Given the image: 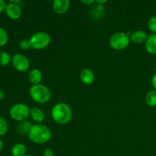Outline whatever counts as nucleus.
<instances>
[{"instance_id": "1", "label": "nucleus", "mask_w": 156, "mask_h": 156, "mask_svg": "<svg viewBox=\"0 0 156 156\" xmlns=\"http://www.w3.org/2000/svg\"><path fill=\"white\" fill-rule=\"evenodd\" d=\"M27 136L33 143L36 144H44L50 141L52 133L48 126L41 123H37L32 125Z\"/></svg>"}, {"instance_id": "2", "label": "nucleus", "mask_w": 156, "mask_h": 156, "mask_svg": "<svg viewBox=\"0 0 156 156\" xmlns=\"http://www.w3.org/2000/svg\"><path fill=\"white\" fill-rule=\"evenodd\" d=\"M53 120L58 124L68 123L73 117V111L66 103H57L53 106L51 111Z\"/></svg>"}, {"instance_id": "3", "label": "nucleus", "mask_w": 156, "mask_h": 156, "mask_svg": "<svg viewBox=\"0 0 156 156\" xmlns=\"http://www.w3.org/2000/svg\"><path fill=\"white\" fill-rule=\"evenodd\" d=\"M29 94L32 100L39 104L47 103L51 97L50 89L42 84L32 85L29 89Z\"/></svg>"}, {"instance_id": "4", "label": "nucleus", "mask_w": 156, "mask_h": 156, "mask_svg": "<svg viewBox=\"0 0 156 156\" xmlns=\"http://www.w3.org/2000/svg\"><path fill=\"white\" fill-rule=\"evenodd\" d=\"M50 36L47 32L40 31L34 34L29 39L30 47L32 49L36 50H43L46 48L50 44Z\"/></svg>"}, {"instance_id": "5", "label": "nucleus", "mask_w": 156, "mask_h": 156, "mask_svg": "<svg viewBox=\"0 0 156 156\" xmlns=\"http://www.w3.org/2000/svg\"><path fill=\"white\" fill-rule=\"evenodd\" d=\"M130 37L124 32H117L111 35L109 44L113 49L116 50H123L129 46Z\"/></svg>"}, {"instance_id": "6", "label": "nucleus", "mask_w": 156, "mask_h": 156, "mask_svg": "<svg viewBox=\"0 0 156 156\" xmlns=\"http://www.w3.org/2000/svg\"><path fill=\"white\" fill-rule=\"evenodd\" d=\"M30 109L27 105L23 103H18L12 106L9 110L10 117L16 121H24L30 116Z\"/></svg>"}, {"instance_id": "7", "label": "nucleus", "mask_w": 156, "mask_h": 156, "mask_svg": "<svg viewBox=\"0 0 156 156\" xmlns=\"http://www.w3.org/2000/svg\"><path fill=\"white\" fill-rule=\"evenodd\" d=\"M12 63L14 68L18 72H25L30 67V60L22 53H16L12 58Z\"/></svg>"}, {"instance_id": "8", "label": "nucleus", "mask_w": 156, "mask_h": 156, "mask_svg": "<svg viewBox=\"0 0 156 156\" xmlns=\"http://www.w3.org/2000/svg\"><path fill=\"white\" fill-rule=\"evenodd\" d=\"M5 13L9 18L12 20H17L21 17V9L18 4L14 2H9L5 8Z\"/></svg>"}, {"instance_id": "9", "label": "nucleus", "mask_w": 156, "mask_h": 156, "mask_svg": "<svg viewBox=\"0 0 156 156\" xmlns=\"http://www.w3.org/2000/svg\"><path fill=\"white\" fill-rule=\"evenodd\" d=\"M69 0H55L53 2V10L58 15H63L69 10Z\"/></svg>"}, {"instance_id": "10", "label": "nucleus", "mask_w": 156, "mask_h": 156, "mask_svg": "<svg viewBox=\"0 0 156 156\" xmlns=\"http://www.w3.org/2000/svg\"><path fill=\"white\" fill-rule=\"evenodd\" d=\"M80 79L85 85H91L94 81V74L90 69H82L80 72Z\"/></svg>"}, {"instance_id": "11", "label": "nucleus", "mask_w": 156, "mask_h": 156, "mask_svg": "<svg viewBox=\"0 0 156 156\" xmlns=\"http://www.w3.org/2000/svg\"><path fill=\"white\" fill-rule=\"evenodd\" d=\"M148 37L149 36H148L146 31L140 30H136L135 32L131 34L129 37H130L131 41H132L133 43H135V44H143V43H146Z\"/></svg>"}, {"instance_id": "12", "label": "nucleus", "mask_w": 156, "mask_h": 156, "mask_svg": "<svg viewBox=\"0 0 156 156\" xmlns=\"http://www.w3.org/2000/svg\"><path fill=\"white\" fill-rule=\"evenodd\" d=\"M42 79V72L38 69H33L28 73V80L33 85L41 84Z\"/></svg>"}, {"instance_id": "13", "label": "nucleus", "mask_w": 156, "mask_h": 156, "mask_svg": "<svg viewBox=\"0 0 156 156\" xmlns=\"http://www.w3.org/2000/svg\"><path fill=\"white\" fill-rule=\"evenodd\" d=\"M146 50L150 54H156V34H151L146 41Z\"/></svg>"}, {"instance_id": "14", "label": "nucleus", "mask_w": 156, "mask_h": 156, "mask_svg": "<svg viewBox=\"0 0 156 156\" xmlns=\"http://www.w3.org/2000/svg\"><path fill=\"white\" fill-rule=\"evenodd\" d=\"M30 116L32 120L36 122L37 123H42L45 118V114H44V111L39 108H32L30 109Z\"/></svg>"}, {"instance_id": "15", "label": "nucleus", "mask_w": 156, "mask_h": 156, "mask_svg": "<svg viewBox=\"0 0 156 156\" xmlns=\"http://www.w3.org/2000/svg\"><path fill=\"white\" fill-rule=\"evenodd\" d=\"M32 124L30 121L28 120H24V121L20 122L17 126L16 131L19 135L23 136L28 134L29 130L31 128Z\"/></svg>"}, {"instance_id": "16", "label": "nucleus", "mask_w": 156, "mask_h": 156, "mask_svg": "<svg viewBox=\"0 0 156 156\" xmlns=\"http://www.w3.org/2000/svg\"><path fill=\"white\" fill-rule=\"evenodd\" d=\"M27 148L23 143H16L12 148V156H25Z\"/></svg>"}, {"instance_id": "17", "label": "nucleus", "mask_w": 156, "mask_h": 156, "mask_svg": "<svg viewBox=\"0 0 156 156\" xmlns=\"http://www.w3.org/2000/svg\"><path fill=\"white\" fill-rule=\"evenodd\" d=\"M146 103L149 107H156V91L155 90H151L146 94Z\"/></svg>"}, {"instance_id": "18", "label": "nucleus", "mask_w": 156, "mask_h": 156, "mask_svg": "<svg viewBox=\"0 0 156 156\" xmlns=\"http://www.w3.org/2000/svg\"><path fill=\"white\" fill-rule=\"evenodd\" d=\"M12 62V58L9 53L4 50H0V66H5Z\"/></svg>"}, {"instance_id": "19", "label": "nucleus", "mask_w": 156, "mask_h": 156, "mask_svg": "<svg viewBox=\"0 0 156 156\" xmlns=\"http://www.w3.org/2000/svg\"><path fill=\"white\" fill-rule=\"evenodd\" d=\"M9 41V35L4 28L0 27V47L5 45Z\"/></svg>"}, {"instance_id": "20", "label": "nucleus", "mask_w": 156, "mask_h": 156, "mask_svg": "<svg viewBox=\"0 0 156 156\" xmlns=\"http://www.w3.org/2000/svg\"><path fill=\"white\" fill-rule=\"evenodd\" d=\"M9 129V124H8L7 121L5 118L0 117V136H2Z\"/></svg>"}, {"instance_id": "21", "label": "nucleus", "mask_w": 156, "mask_h": 156, "mask_svg": "<svg viewBox=\"0 0 156 156\" xmlns=\"http://www.w3.org/2000/svg\"><path fill=\"white\" fill-rule=\"evenodd\" d=\"M148 27L152 34H156V16H152L148 21Z\"/></svg>"}, {"instance_id": "22", "label": "nucleus", "mask_w": 156, "mask_h": 156, "mask_svg": "<svg viewBox=\"0 0 156 156\" xmlns=\"http://www.w3.org/2000/svg\"><path fill=\"white\" fill-rule=\"evenodd\" d=\"M19 47L22 50H27L31 48L29 40H22V41H20Z\"/></svg>"}, {"instance_id": "23", "label": "nucleus", "mask_w": 156, "mask_h": 156, "mask_svg": "<svg viewBox=\"0 0 156 156\" xmlns=\"http://www.w3.org/2000/svg\"><path fill=\"white\" fill-rule=\"evenodd\" d=\"M44 156H54V152L51 149H46L44 151Z\"/></svg>"}, {"instance_id": "24", "label": "nucleus", "mask_w": 156, "mask_h": 156, "mask_svg": "<svg viewBox=\"0 0 156 156\" xmlns=\"http://www.w3.org/2000/svg\"><path fill=\"white\" fill-rule=\"evenodd\" d=\"M6 5H7V4L4 0H0V13L5 10Z\"/></svg>"}, {"instance_id": "25", "label": "nucleus", "mask_w": 156, "mask_h": 156, "mask_svg": "<svg viewBox=\"0 0 156 156\" xmlns=\"http://www.w3.org/2000/svg\"><path fill=\"white\" fill-rule=\"evenodd\" d=\"M152 85L154 90L156 91V73L153 75V76H152Z\"/></svg>"}, {"instance_id": "26", "label": "nucleus", "mask_w": 156, "mask_h": 156, "mask_svg": "<svg viewBox=\"0 0 156 156\" xmlns=\"http://www.w3.org/2000/svg\"><path fill=\"white\" fill-rule=\"evenodd\" d=\"M82 2L85 5H91V4H93L94 2H95V1H94V0H88V1H85H85H83V0H82Z\"/></svg>"}, {"instance_id": "27", "label": "nucleus", "mask_w": 156, "mask_h": 156, "mask_svg": "<svg viewBox=\"0 0 156 156\" xmlns=\"http://www.w3.org/2000/svg\"><path fill=\"white\" fill-rule=\"evenodd\" d=\"M96 2H97L98 5H103L105 4V3L108 2V1H107V0H104V1H96Z\"/></svg>"}, {"instance_id": "28", "label": "nucleus", "mask_w": 156, "mask_h": 156, "mask_svg": "<svg viewBox=\"0 0 156 156\" xmlns=\"http://www.w3.org/2000/svg\"><path fill=\"white\" fill-rule=\"evenodd\" d=\"M3 97H4V91H3V90L0 89V100H2Z\"/></svg>"}, {"instance_id": "29", "label": "nucleus", "mask_w": 156, "mask_h": 156, "mask_svg": "<svg viewBox=\"0 0 156 156\" xmlns=\"http://www.w3.org/2000/svg\"><path fill=\"white\" fill-rule=\"evenodd\" d=\"M2 148H3V143H2V140L0 139V152L2 150Z\"/></svg>"}, {"instance_id": "30", "label": "nucleus", "mask_w": 156, "mask_h": 156, "mask_svg": "<svg viewBox=\"0 0 156 156\" xmlns=\"http://www.w3.org/2000/svg\"><path fill=\"white\" fill-rule=\"evenodd\" d=\"M25 156H34V155H26Z\"/></svg>"}]
</instances>
